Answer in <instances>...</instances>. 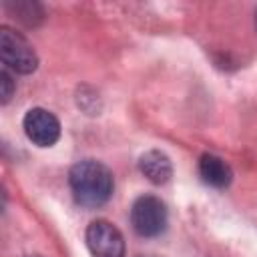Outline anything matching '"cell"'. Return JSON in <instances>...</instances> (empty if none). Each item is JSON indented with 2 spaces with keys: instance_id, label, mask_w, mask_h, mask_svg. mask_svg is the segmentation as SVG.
Returning <instances> with one entry per match:
<instances>
[{
  "instance_id": "cell-8",
  "label": "cell",
  "mask_w": 257,
  "mask_h": 257,
  "mask_svg": "<svg viewBox=\"0 0 257 257\" xmlns=\"http://www.w3.org/2000/svg\"><path fill=\"white\" fill-rule=\"evenodd\" d=\"M0 84H2V102L6 104L12 98V94H14V80L8 74V70H2L0 72Z\"/></svg>"
},
{
  "instance_id": "cell-5",
  "label": "cell",
  "mask_w": 257,
  "mask_h": 257,
  "mask_svg": "<svg viewBox=\"0 0 257 257\" xmlns=\"http://www.w3.org/2000/svg\"><path fill=\"white\" fill-rule=\"evenodd\" d=\"M24 133L38 147H52L60 137L58 118L46 108H30L24 114Z\"/></svg>"
},
{
  "instance_id": "cell-1",
  "label": "cell",
  "mask_w": 257,
  "mask_h": 257,
  "mask_svg": "<svg viewBox=\"0 0 257 257\" xmlns=\"http://www.w3.org/2000/svg\"><path fill=\"white\" fill-rule=\"evenodd\" d=\"M68 183L76 203L84 207H100L104 205L114 189L112 173L98 161L86 159L76 163L70 169Z\"/></svg>"
},
{
  "instance_id": "cell-9",
  "label": "cell",
  "mask_w": 257,
  "mask_h": 257,
  "mask_svg": "<svg viewBox=\"0 0 257 257\" xmlns=\"http://www.w3.org/2000/svg\"><path fill=\"white\" fill-rule=\"evenodd\" d=\"M255 24H257V10H255Z\"/></svg>"
},
{
  "instance_id": "cell-4",
  "label": "cell",
  "mask_w": 257,
  "mask_h": 257,
  "mask_svg": "<svg viewBox=\"0 0 257 257\" xmlns=\"http://www.w3.org/2000/svg\"><path fill=\"white\" fill-rule=\"evenodd\" d=\"M86 245L94 257H124L122 233L108 221H92L86 229Z\"/></svg>"
},
{
  "instance_id": "cell-6",
  "label": "cell",
  "mask_w": 257,
  "mask_h": 257,
  "mask_svg": "<svg viewBox=\"0 0 257 257\" xmlns=\"http://www.w3.org/2000/svg\"><path fill=\"white\" fill-rule=\"evenodd\" d=\"M139 169L141 173L155 185H163L171 179L173 175V165L171 159L161 153V151H147L145 155H141L139 159Z\"/></svg>"
},
{
  "instance_id": "cell-3",
  "label": "cell",
  "mask_w": 257,
  "mask_h": 257,
  "mask_svg": "<svg viewBox=\"0 0 257 257\" xmlns=\"http://www.w3.org/2000/svg\"><path fill=\"white\" fill-rule=\"evenodd\" d=\"M169 221L167 207L161 199L153 195H143L133 203L131 209V223L133 229L141 237H157L165 231Z\"/></svg>"
},
{
  "instance_id": "cell-7",
  "label": "cell",
  "mask_w": 257,
  "mask_h": 257,
  "mask_svg": "<svg viewBox=\"0 0 257 257\" xmlns=\"http://www.w3.org/2000/svg\"><path fill=\"white\" fill-rule=\"evenodd\" d=\"M199 175L201 179L217 189H225L231 179H233V171L231 167L217 155H203L199 161Z\"/></svg>"
},
{
  "instance_id": "cell-2",
  "label": "cell",
  "mask_w": 257,
  "mask_h": 257,
  "mask_svg": "<svg viewBox=\"0 0 257 257\" xmlns=\"http://www.w3.org/2000/svg\"><path fill=\"white\" fill-rule=\"evenodd\" d=\"M0 58L4 66L20 74H30L38 66V56L32 44L20 32L8 26L0 28Z\"/></svg>"
},
{
  "instance_id": "cell-10",
  "label": "cell",
  "mask_w": 257,
  "mask_h": 257,
  "mask_svg": "<svg viewBox=\"0 0 257 257\" xmlns=\"http://www.w3.org/2000/svg\"><path fill=\"white\" fill-rule=\"evenodd\" d=\"M32 257H40V255H32Z\"/></svg>"
}]
</instances>
